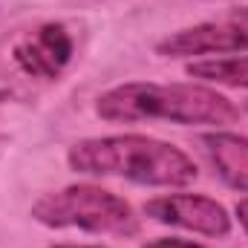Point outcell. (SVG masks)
Instances as JSON below:
<instances>
[{
	"label": "cell",
	"mask_w": 248,
	"mask_h": 248,
	"mask_svg": "<svg viewBox=\"0 0 248 248\" xmlns=\"http://www.w3.org/2000/svg\"><path fill=\"white\" fill-rule=\"evenodd\" d=\"M66 162L78 173L122 176L153 187H185L199 176L185 150L139 133L81 139L69 147Z\"/></svg>",
	"instance_id": "cell-1"
},
{
	"label": "cell",
	"mask_w": 248,
	"mask_h": 248,
	"mask_svg": "<svg viewBox=\"0 0 248 248\" xmlns=\"http://www.w3.org/2000/svg\"><path fill=\"white\" fill-rule=\"evenodd\" d=\"M95 113L104 122H173V124H234L240 110L231 98L196 84L130 81L98 95Z\"/></svg>",
	"instance_id": "cell-2"
},
{
	"label": "cell",
	"mask_w": 248,
	"mask_h": 248,
	"mask_svg": "<svg viewBox=\"0 0 248 248\" xmlns=\"http://www.w3.org/2000/svg\"><path fill=\"white\" fill-rule=\"evenodd\" d=\"M32 217L46 228H81L90 234L130 237L139 231V217L130 202L95 185H69L44 193L32 205Z\"/></svg>",
	"instance_id": "cell-3"
},
{
	"label": "cell",
	"mask_w": 248,
	"mask_h": 248,
	"mask_svg": "<svg viewBox=\"0 0 248 248\" xmlns=\"http://www.w3.org/2000/svg\"><path fill=\"white\" fill-rule=\"evenodd\" d=\"M162 58H193V55H231L248 52V23L234 12L222 20H205L196 26L179 29L156 44Z\"/></svg>",
	"instance_id": "cell-4"
},
{
	"label": "cell",
	"mask_w": 248,
	"mask_h": 248,
	"mask_svg": "<svg viewBox=\"0 0 248 248\" xmlns=\"http://www.w3.org/2000/svg\"><path fill=\"white\" fill-rule=\"evenodd\" d=\"M144 214L156 222L176 225L185 231H196L205 237H228L231 234V217L225 205H219L211 196L202 193H170L150 199L144 205Z\"/></svg>",
	"instance_id": "cell-5"
},
{
	"label": "cell",
	"mask_w": 248,
	"mask_h": 248,
	"mask_svg": "<svg viewBox=\"0 0 248 248\" xmlns=\"http://www.w3.org/2000/svg\"><path fill=\"white\" fill-rule=\"evenodd\" d=\"M15 63L35 78H58L72 58V35L61 23H44L23 35L15 49Z\"/></svg>",
	"instance_id": "cell-6"
},
{
	"label": "cell",
	"mask_w": 248,
	"mask_h": 248,
	"mask_svg": "<svg viewBox=\"0 0 248 248\" xmlns=\"http://www.w3.org/2000/svg\"><path fill=\"white\" fill-rule=\"evenodd\" d=\"M219 179L234 190H248V139L237 133H208L199 139Z\"/></svg>",
	"instance_id": "cell-7"
},
{
	"label": "cell",
	"mask_w": 248,
	"mask_h": 248,
	"mask_svg": "<svg viewBox=\"0 0 248 248\" xmlns=\"http://www.w3.org/2000/svg\"><path fill=\"white\" fill-rule=\"evenodd\" d=\"M187 75L211 81V84H225V87H243V90H248V58L246 55H234V58L193 61V63H187Z\"/></svg>",
	"instance_id": "cell-8"
},
{
	"label": "cell",
	"mask_w": 248,
	"mask_h": 248,
	"mask_svg": "<svg viewBox=\"0 0 248 248\" xmlns=\"http://www.w3.org/2000/svg\"><path fill=\"white\" fill-rule=\"evenodd\" d=\"M144 248H205V246H199V243H187V240H176V237H170V240H153V243H147Z\"/></svg>",
	"instance_id": "cell-9"
},
{
	"label": "cell",
	"mask_w": 248,
	"mask_h": 248,
	"mask_svg": "<svg viewBox=\"0 0 248 248\" xmlns=\"http://www.w3.org/2000/svg\"><path fill=\"white\" fill-rule=\"evenodd\" d=\"M237 217H240L243 231L248 234V199H240V202H237Z\"/></svg>",
	"instance_id": "cell-10"
},
{
	"label": "cell",
	"mask_w": 248,
	"mask_h": 248,
	"mask_svg": "<svg viewBox=\"0 0 248 248\" xmlns=\"http://www.w3.org/2000/svg\"><path fill=\"white\" fill-rule=\"evenodd\" d=\"M234 15H237V17H240V20H243V23H248V6H243V9H237V12H234Z\"/></svg>",
	"instance_id": "cell-11"
},
{
	"label": "cell",
	"mask_w": 248,
	"mask_h": 248,
	"mask_svg": "<svg viewBox=\"0 0 248 248\" xmlns=\"http://www.w3.org/2000/svg\"><path fill=\"white\" fill-rule=\"evenodd\" d=\"M55 248H93V246H55Z\"/></svg>",
	"instance_id": "cell-12"
},
{
	"label": "cell",
	"mask_w": 248,
	"mask_h": 248,
	"mask_svg": "<svg viewBox=\"0 0 248 248\" xmlns=\"http://www.w3.org/2000/svg\"><path fill=\"white\" fill-rule=\"evenodd\" d=\"M246 107H248V104H246Z\"/></svg>",
	"instance_id": "cell-13"
}]
</instances>
